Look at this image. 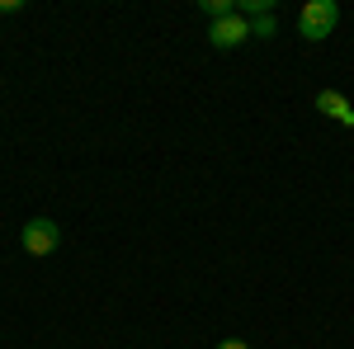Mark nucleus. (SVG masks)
<instances>
[{
	"instance_id": "nucleus-1",
	"label": "nucleus",
	"mask_w": 354,
	"mask_h": 349,
	"mask_svg": "<svg viewBox=\"0 0 354 349\" xmlns=\"http://www.w3.org/2000/svg\"><path fill=\"white\" fill-rule=\"evenodd\" d=\"M340 24V5L335 0H307L298 10V38L302 43H322L330 38V28Z\"/></svg>"
},
{
	"instance_id": "nucleus-2",
	"label": "nucleus",
	"mask_w": 354,
	"mask_h": 349,
	"mask_svg": "<svg viewBox=\"0 0 354 349\" xmlns=\"http://www.w3.org/2000/svg\"><path fill=\"white\" fill-rule=\"evenodd\" d=\"M19 245L43 260V255H53L57 245H62V227H57L53 217H28L24 227H19Z\"/></svg>"
},
{
	"instance_id": "nucleus-3",
	"label": "nucleus",
	"mask_w": 354,
	"mask_h": 349,
	"mask_svg": "<svg viewBox=\"0 0 354 349\" xmlns=\"http://www.w3.org/2000/svg\"><path fill=\"white\" fill-rule=\"evenodd\" d=\"M245 38H250V19H241V15H227V19H218V24H208V43H213L218 53L241 48Z\"/></svg>"
},
{
	"instance_id": "nucleus-4",
	"label": "nucleus",
	"mask_w": 354,
	"mask_h": 349,
	"mask_svg": "<svg viewBox=\"0 0 354 349\" xmlns=\"http://www.w3.org/2000/svg\"><path fill=\"white\" fill-rule=\"evenodd\" d=\"M317 113L335 118L340 128H354V104L340 95V90H317Z\"/></svg>"
},
{
	"instance_id": "nucleus-5",
	"label": "nucleus",
	"mask_w": 354,
	"mask_h": 349,
	"mask_svg": "<svg viewBox=\"0 0 354 349\" xmlns=\"http://www.w3.org/2000/svg\"><path fill=\"white\" fill-rule=\"evenodd\" d=\"M198 10H203L213 24H218V19H227V15H236V5H232V0H198Z\"/></svg>"
},
{
	"instance_id": "nucleus-6",
	"label": "nucleus",
	"mask_w": 354,
	"mask_h": 349,
	"mask_svg": "<svg viewBox=\"0 0 354 349\" xmlns=\"http://www.w3.org/2000/svg\"><path fill=\"white\" fill-rule=\"evenodd\" d=\"M279 33V19L274 15H260V19H250V38H274Z\"/></svg>"
},
{
	"instance_id": "nucleus-7",
	"label": "nucleus",
	"mask_w": 354,
	"mask_h": 349,
	"mask_svg": "<svg viewBox=\"0 0 354 349\" xmlns=\"http://www.w3.org/2000/svg\"><path fill=\"white\" fill-rule=\"evenodd\" d=\"M24 10V0H0V15H19Z\"/></svg>"
},
{
	"instance_id": "nucleus-8",
	"label": "nucleus",
	"mask_w": 354,
	"mask_h": 349,
	"mask_svg": "<svg viewBox=\"0 0 354 349\" xmlns=\"http://www.w3.org/2000/svg\"><path fill=\"white\" fill-rule=\"evenodd\" d=\"M218 349H250V345H245V340H222Z\"/></svg>"
}]
</instances>
